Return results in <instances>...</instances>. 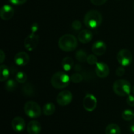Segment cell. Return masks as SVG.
I'll use <instances>...</instances> for the list:
<instances>
[{
	"label": "cell",
	"instance_id": "1",
	"mask_svg": "<svg viewBox=\"0 0 134 134\" xmlns=\"http://www.w3.org/2000/svg\"><path fill=\"white\" fill-rule=\"evenodd\" d=\"M78 45V41L71 34H65L60 37L58 46L60 49L65 52H71L75 49Z\"/></svg>",
	"mask_w": 134,
	"mask_h": 134
},
{
	"label": "cell",
	"instance_id": "2",
	"mask_svg": "<svg viewBox=\"0 0 134 134\" xmlns=\"http://www.w3.org/2000/svg\"><path fill=\"white\" fill-rule=\"evenodd\" d=\"M102 15L96 10H91L86 13L84 17V23L89 28H96L102 22Z\"/></svg>",
	"mask_w": 134,
	"mask_h": 134
},
{
	"label": "cell",
	"instance_id": "3",
	"mask_svg": "<svg viewBox=\"0 0 134 134\" xmlns=\"http://www.w3.org/2000/svg\"><path fill=\"white\" fill-rule=\"evenodd\" d=\"M71 79L65 72L58 71L52 75L51 79V84L54 88L62 89L69 85Z\"/></svg>",
	"mask_w": 134,
	"mask_h": 134
},
{
	"label": "cell",
	"instance_id": "4",
	"mask_svg": "<svg viewBox=\"0 0 134 134\" xmlns=\"http://www.w3.org/2000/svg\"><path fill=\"white\" fill-rule=\"evenodd\" d=\"M131 85L125 79H118L113 85V90L115 94L119 96L124 97L130 95L131 92Z\"/></svg>",
	"mask_w": 134,
	"mask_h": 134
},
{
	"label": "cell",
	"instance_id": "5",
	"mask_svg": "<svg viewBox=\"0 0 134 134\" xmlns=\"http://www.w3.org/2000/svg\"><path fill=\"white\" fill-rule=\"evenodd\" d=\"M24 113L28 117L36 119L41 115V108L37 103L33 101L26 102L24 107Z\"/></svg>",
	"mask_w": 134,
	"mask_h": 134
},
{
	"label": "cell",
	"instance_id": "6",
	"mask_svg": "<svg viewBox=\"0 0 134 134\" xmlns=\"http://www.w3.org/2000/svg\"><path fill=\"white\" fill-rule=\"evenodd\" d=\"M116 59L120 65L126 67L132 64L133 56H132V52L129 50L122 49L118 52Z\"/></svg>",
	"mask_w": 134,
	"mask_h": 134
},
{
	"label": "cell",
	"instance_id": "7",
	"mask_svg": "<svg viewBox=\"0 0 134 134\" xmlns=\"http://www.w3.org/2000/svg\"><path fill=\"white\" fill-rule=\"evenodd\" d=\"M39 37L34 33H31L29 35L26 37L24 40V47L27 51H32L35 49L39 44Z\"/></svg>",
	"mask_w": 134,
	"mask_h": 134
},
{
	"label": "cell",
	"instance_id": "8",
	"mask_svg": "<svg viewBox=\"0 0 134 134\" xmlns=\"http://www.w3.org/2000/svg\"><path fill=\"white\" fill-rule=\"evenodd\" d=\"M73 100V94L69 90H63L58 94L56 102L60 106H66Z\"/></svg>",
	"mask_w": 134,
	"mask_h": 134
},
{
	"label": "cell",
	"instance_id": "9",
	"mask_svg": "<svg viewBox=\"0 0 134 134\" xmlns=\"http://www.w3.org/2000/svg\"><path fill=\"white\" fill-rule=\"evenodd\" d=\"M97 106V99L94 95L91 94H86L83 99V107L86 111L92 112Z\"/></svg>",
	"mask_w": 134,
	"mask_h": 134
},
{
	"label": "cell",
	"instance_id": "10",
	"mask_svg": "<svg viewBox=\"0 0 134 134\" xmlns=\"http://www.w3.org/2000/svg\"><path fill=\"white\" fill-rule=\"evenodd\" d=\"M95 72L99 78H106L109 74V68L103 62H98L96 64Z\"/></svg>",
	"mask_w": 134,
	"mask_h": 134
},
{
	"label": "cell",
	"instance_id": "11",
	"mask_svg": "<svg viewBox=\"0 0 134 134\" xmlns=\"http://www.w3.org/2000/svg\"><path fill=\"white\" fill-rule=\"evenodd\" d=\"M12 128L17 133L23 132L26 128V122L23 118L20 116H16L11 121Z\"/></svg>",
	"mask_w": 134,
	"mask_h": 134
},
{
	"label": "cell",
	"instance_id": "12",
	"mask_svg": "<svg viewBox=\"0 0 134 134\" xmlns=\"http://www.w3.org/2000/svg\"><path fill=\"white\" fill-rule=\"evenodd\" d=\"M14 60L18 66H25L30 61V56L26 52H19L15 55Z\"/></svg>",
	"mask_w": 134,
	"mask_h": 134
},
{
	"label": "cell",
	"instance_id": "13",
	"mask_svg": "<svg viewBox=\"0 0 134 134\" xmlns=\"http://www.w3.org/2000/svg\"><path fill=\"white\" fill-rule=\"evenodd\" d=\"M106 44L102 40L96 41L92 47V51L96 56H102L105 53Z\"/></svg>",
	"mask_w": 134,
	"mask_h": 134
},
{
	"label": "cell",
	"instance_id": "14",
	"mask_svg": "<svg viewBox=\"0 0 134 134\" xmlns=\"http://www.w3.org/2000/svg\"><path fill=\"white\" fill-rule=\"evenodd\" d=\"M14 10L10 5H3L0 9V17L3 20H9L13 16Z\"/></svg>",
	"mask_w": 134,
	"mask_h": 134
},
{
	"label": "cell",
	"instance_id": "15",
	"mask_svg": "<svg viewBox=\"0 0 134 134\" xmlns=\"http://www.w3.org/2000/svg\"><path fill=\"white\" fill-rule=\"evenodd\" d=\"M41 129V124L37 120H31L27 124V132L28 134H39Z\"/></svg>",
	"mask_w": 134,
	"mask_h": 134
},
{
	"label": "cell",
	"instance_id": "16",
	"mask_svg": "<svg viewBox=\"0 0 134 134\" xmlns=\"http://www.w3.org/2000/svg\"><path fill=\"white\" fill-rule=\"evenodd\" d=\"M93 38V34L89 30H81L78 35V39L81 43L83 44L88 43L92 41Z\"/></svg>",
	"mask_w": 134,
	"mask_h": 134
},
{
	"label": "cell",
	"instance_id": "17",
	"mask_svg": "<svg viewBox=\"0 0 134 134\" xmlns=\"http://www.w3.org/2000/svg\"><path fill=\"white\" fill-rule=\"evenodd\" d=\"M73 65H74V62L73 58L69 56H66L62 61V66L65 71H70L73 68Z\"/></svg>",
	"mask_w": 134,
	"mask_h": 134
},
{
	"label": "cell",
	"instance_id": "18",
	"mask_svg": "<svg viewBox=\"0 0 134 134\" xmlns=\"http://www.w3.org/2000/svg\"><path fill=\"white\" fill-rule=\"evenodd\" d=\"M105 134H121V130L118 124L111 123L106 127Z\"/></svg>",
	"mask_w": 134,
	"mask_h": 134
},
{
	"label": "cell",
	"instance_id": "19",
	"mask_svg": "<svg viewBox=\"0 0 134 134\" xmlns=\"http://www.w3.org/2000/svg\"><path fill=\"white\" fill-rule=\"evenodd\" d=\"M22 92L25 96H32L35 92L34 86L31 83H26L22 88Z\"/></svg>",
	"mask_w": 134,
	"mask_h": 134
},
{
	"label": "cell",
	"instance_id": "20",
	"mask_svg": "<svg viewBox=\"0 0 134 134\" xmlns=\"http://www.w3.org/2000/svg\"><path fill=\"white\" fill-rule=\"evenodd\" d=\"M56 110V107H55L54 104L52 103H47L44 105L43 108V114L46 116H51V115H53Z\"/></svg>",
	"mask_w": 134,
	"mask_h": 134
},
{
	"label": "cell",
	"instance_id": "21",
	"mask_svg": "<svg viewBox=\"0 0 134 134\" xmlns=\"http://www.w3.org/2000/svg\"><path fill=\"white\" fill-rule=\"evenodd\" d=\"M0 70H1V76H0V81L1 82H4L6 81L9 77V69L8 67L5 65L1 64L0 66Z\"/></svg>",
	"mask_w": 134,
	"mask_h": 134
},
{
	"label": "cell",
	"instance_id": "22",
	"mask_svg": "<svg viewBox=\"0 0 134 134\" xmlns=\"http://www.w3.org/2000/svg\"><path fill=\"white\" fill-rule=\"evenodd\" d=\"M17 81L14 79H9L5 84V89L8 92H13L17 88Z\"/></svg>",
	"mask_w": 134,
	"mask_h": 134
},
{
	"label": "cell",
	"instance_id": "23",
	"mask_svg": "<svg viewBox=\"0 0 134 134\" xmlns=\"http://www.w3.org/2000/svg\"><path fill=\"white\" fill-rule=\"evenodd\" d=\"M76 59L78 60L80 62H85L87 60V54L83 50H79V51H77L75 54Z\"/></svg>",
	"mask_w": 134,
	"mask_h": 134
},
{
	"label": "cell",
	"instance_id": "24",
	"mask_svg": "<svg viewBox=\"0 0 134 134\" xmlns=\"http://www.w3.org/2000/svg\"><path fill=\"white\" fill-rule=\"evenodd\" d=\"M122 117L126 121H131L134 118V113L130 109H126L122 113Z\"/></svg>",
	"mask_w": 134,
	"mask_h": 134
},
{
	"label": "cell",
	"instance_id": "25",
	"mask_svg": "<svg viewBox=\"0 0 134 134\" xmlns=\"http://www.w3.org/2000/svg\"><path fill=\"white\" fill-rule=\"evenodd\" d=\"M16 81L19 83H25L27 81V75L23 71H19L16 74Z\"/></svg>",
	"mask_w": 134,
	"mask_h": 134
},
{
	"label": "cell",
	"instance_id": "26",
	"mask_svg": "<svg viewBox=\"0 0 134 134\" xmlns=\"http://www.w3.org/2000/svg\"><path fill=\"white\" fill-rule=\"evenodd\" d=\"M70 79L71 81L73 82V83H80L83 80V76L79 73H75L71 76Z\"/></svg>",
	"mask_w": 134,
	"mask_h": 134
},
{
	"label": "cell",
	"instance_id": "27",
	"mask_svg": "<svg viewBox=\"0 0 134 134\" xmlns=\"http://www.w3.org/2000/svg\"><path fill=\"white\" fill-rule=\"evenodd\" d=\"M86 62H88V64H90V65H96L98 62V58H97L96 56H95V54H90L89 56H88L87 60Z\"/></svg>",
	"mask_w": 134,
	"mask_h": 134
},
{
	"label": "cell",
	"instance_id": "28",
	"mask_svg": "<svg viewBox=\"0 0 134 134\" xmlns=\"http://www.w3.org/2000/svg\"><path fill=\"white\" fill-rule=\"evenodd\" d=\"M72 27L75 30H80L82 27V24L78 20H75L72 23Z\"/></svg>",
	"mask_w": 134,
	"mask_h": 134
},
{
	"label": "cell",
	"instance_id": "29",
	"mask_svg": "<svg viewBox=\"0 0 134 134\" xmlns=\"http://www.w3.org/2000/svg\"><path fill=\"white\" fill-rule=\"evenodd\" d=\"M124 74H125V69H124V67L122 66V65L118 67L116 70V75L118 77H122Z\"/></svg>",
	"mask_w": 134,
	"mask_h": 134
},
{
	"label": "cell",
	"instance_id": "30",
	"mask_svg": "<svg viewBox=\"0 0 134 134\" xmlns=\"http://www.w3.org/2000/svg\"><path fill=\"white\" fill-rule=\"evenodd\" d=\"M126 103L130 107H134V96L128 95L126 98Z\"/></svg>",
	"mask_w": 134,
	"mask_h": 134
},
{
	"label": "cell",
	"instance_id": "31",
	"mask_svg": "<svg viewBox=\"0 0 134 134\" xmlns=\"http://www.w3.org/2000/svg\"><path fill=\"white\" fill-rule=\"evenodd\" d=\"M107 0H90L92 3L94 5H97V6H99V5H102L106 3Z\"/></svg>",
	"mask_w": 134,
	"mask_h": 134
},
{
	"label": "cell",
	"instance_id": "32",
	"mask_svg": "<svg viewBox=\"0 0 134 134\" xmlns=\"http://www.w3.org/2000/svg\"><path fill=\"white\" fill-rule=\"evenodd\" d=\"M9 1L14 5H21L24 4L27 0H9Z\"/></svg>",
	"mask_w": 134,
	"mask_h": 134
},
{
	"label": "cell",
	"instance_id": "33",
	"mask_svg": "<svg viewBox=\"0 0 134 134\" xmlns=\"http://www.w3.org/2000/svg\"><path fill=\"white\" fill-rule=\"evenodd\" d=\"M38 29H39V25H38V24L34 23L31 27V33H34V34H35V32H36V31H37Z\"/></svg>",
	"mask_w": 134,
	"mask_h": 134
},
{
	"label": "cell",
	"instance_id": "34",
	"mask_svg": "<svg viewBox=\"0 0 134 134\" xmlns=\"http://www.w3.org/2000/svg\"><path fill=\"white\" fill-rule=\"evenodd\" d=\"M5 60V52H3V50H1L0 51V62H1V64H2V63H3L4 60Z\"/></svg>",
	"mask_w": 134,
	"mask_h": 134
},
{
	"label": "cell",
	"instance_id": "35",
	"mask_svg": "<svg viewBox=\"0 0 134 134\" xmlns=\"http://www.w3.org/2000/svg\"><path fill=\"white\" fill-rule=\"evenodd\" d=\"M130 130L132 133H134V122H132V124L130 125Z\"/></svg>",
	"mask_w": 134,
	"mask_h": 134
},
{
	"label": "cell",
	"instance_id": "36",
	"mask_svg": "<svg viewBox=\"0 0 134 134\" xmlns=\"http://www.w3.org/2000/svg\"><path fill=\"white\" fill-rule=\"evenodd\" d=\"M132 92H133L134 94V86H133V88H132Z\"/></svg>",
	"mask_w": 134,
	"mask_h": 134
},
{
	"label": "cell",
	"instance_id": "37",
	"mask_svg": "<svg viewBox=\"0 0 134 134\" xmlns=\"http://www.w3.org/2000/svg\"><path fill=\"white\" fill-rule=\"evenodd\" d=\"M133 10H134V3H133Z\"/></svg>",
	"mask_w": 134,
	"mask_h": 134
}]
</instances>
